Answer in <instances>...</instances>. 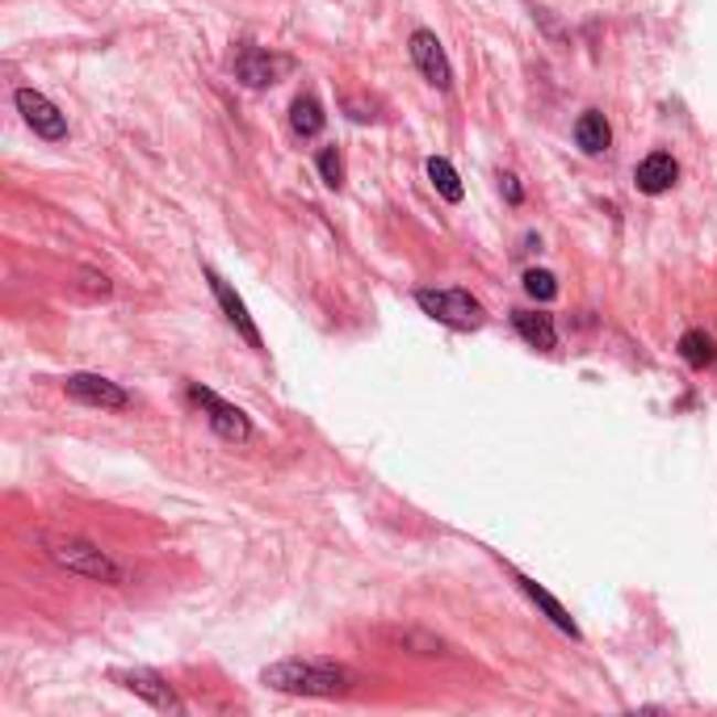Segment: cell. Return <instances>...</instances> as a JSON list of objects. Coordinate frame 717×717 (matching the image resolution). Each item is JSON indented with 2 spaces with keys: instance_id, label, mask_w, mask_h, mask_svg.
<instances>
[{
  "instance_id": "cell-1",
  "label": "cell",
  "mask_w": 717,
  "mask_h": 717,
  "mask_svg": "<svg viewBox=\"0 0 717 717\" xmlns=\"http://www.w3.org/2000/svg\"><path fill=\"white\" fill-rule=\"evenodd\" d=\"M260 684L290 696H344L353 688V672L336 663H315V659H286V663L265 667Z\"/></svg>"
},
{
  "instance_id": "cell-2",
  "label": "cell",
  "mask_w": 717,
  "mask_h": 717,
  "mask_svg": "<svg viewBox=\"0 0 717 717\" xmlns=\"http://www.w3.org/2000/svg\"><path fill=\"white\" fill-rule=\"evenodd\" d=\"M46 554H51L64 570H72V575H85V579L109 584V588H122V584H127V567H122L118 558H109L106 549L81 542V537H51V542H46Z\"/></svg>"
},
{
  "instance_id": "cell-3",
  "label": "cell",
  "mask_w": 717,
  "mask_h": 717,
  "mask_svg": "<svg viewBox=\"0 0 717 717\" xmlns=\"http://www.w3.org/2000/svg\"><path fill=\"white\" fill-rule=\"evenodd\" d=\"M416 302H420L432 319H441L449 328H462V332H470V328L483 323V302L474 295H465V290H420Z\"/></svg>"
},
{
  "instance_id": "cell-4",
  "label": "cell",
  "mask_w": 717,
  "mask_h": 717,
  "mask_svg": "<svg viewBox=\"0 0 717 717\" xmlns=\"http://www.w3.org/2000/svg\"><path fill=\"white\" fill-rule=\"evenodd\" d=\"M114 679H118L127 693L143 696L151 709H160V714H185V700L172 693L169 679L160 672H151V667H122V672H114Z\"/></svg>"
},
{
  "instance_id": "cell-5",
  "label": "cell",
  "mask_w": 717,
  "mask_h": 717,
  "mask_svg": "<svg viewBox=\"0 0 717 717\" xmlns=\"http://www.w3.org/2000/svg\"><path fill=\"white\" fill-rule=\"evenodd\" d=\"M18 109H22L25 127L34 130V135H43V139H64L67 135V118L60 114L55 101H46L43 93H34V88H18Z\"/></svg>"
},
{
  "instance_id": "cell-6",
  "label": "cell",
  "mask_w": 717,
  "mask_h": 717,
  "mask_svg": "<svg viewBox=\"0 0 717 717\" xmlns=\"http://www.w3.org/2000/svg\"><path fill=\"white\" fill-rule=\"evenodd\" d=\"M190 395H193V403H197V407H206V411H211V428L223 437V441H248V437H253V424H248V416H244L239 407L223 403L218 395L202 390V386H190Z\"/></svg>"
},
{
  "instance_id": "cell-7",
  "label": "cell",
  "mask_w": 717,
  "mask_h": 717,
  "mask_svg": "<svg viewBox=\"0 0 717 717\" xmlns=\"http://www.w3.org/2000/svg\"><path fill=\"white\" fill-rule=\"evenodd\" d=\"M64 390L72 399L88 403V407H109V411H118V407H127L130 395L118 386V382L101 378V374H72L64 382Z\"/></svg>"
},
{
  "instance_id": "cell-8",
  "label": "cell",
  "mask_w": 717,
  "mask_h": 717,
  "mask_svg": "<svg viewBox=\"0 0 717 717\" xmlns=\"http://www.w3.org/2000/svg\"><path fill=\"white\" fill-rule=\"evenodd\" d=\"M411 60H416L420 76L432 88H449V85H453V67H449V60H445V51H441V43H437V34H428V30H416V34H411Z\"/></svg>"
},
{
  "instance_id": "cell-9",
  "label": "cell",
  "mask_w": 717,
  "mask_h": 717,
  "mask_svg": "<svg viewBox=\"0 0 717 717\" xmlns=\"http://www.w3.org/2000/svg\"><path fill=\"white\" fill-rule=\"evenodd\" d=\"M235 72H239V81L248 88H265V85H277V76L290 72V60L265 55V51H256V46H244L239 60H235Z\"/></svg>"
},
{
  "instance_id": "cell-10",
  "label": "cell",
  "mask_w": 717,
  "mask_h": 717,
  "mask_svg": "<svg viewBox=\"0 0 717 717\" xmlns=\"http://www.w3.org/2000/svg\"><path fill=\"white\" fill-rule=\"evenodd\" d=\"M206 277H211V290H214V298H218V307H223L227 323H232L235 332H239V336L248 340L256 353H260V332H256V323H253V315H248V307H244V298L235 295L232 286L214 274V269H206Z\"/></svg>"
},
{
  "instance_id": "cell-11",
  "label": "cell",
  "mask_w": 717,
  "mask_h": 717,
  "mask_svg": "<svg viewBox=\"0 0 717 717\" xmlns=\"http://www.w3.org/2000/svg\"><path fill=\"white\" fill-rule=\"evenodd\" d=\"M675 176H679V164H675L667 151H651L642 164H638V172H633V181H638V190L651 193V197H659V193H667L675 185Z\"/></svg>"
},
{
  "instance_id": "cell-12",
  "label": "cell",
  "mask_w": 717,
  "mask_h": 717,
  "mask_svg": "<svg viewBox=\"0 0 717 717\" xmlns=\"http://www.w3.org/2000/svg\"><path fill=\"white\" fill-rule=\"evenodd\" d=\"M575 143L588 151V156H600V151H609L612 143V127L604 114H596V109H588L579 122H575Z\"/></svg>"
},
{
  "instance_id": "cell-13",
  "label": "cell",
  "mask_w": 717,
  "mask_h": 717,
  "mask_svg": "<svg viewBox=\"0 0 717 717\" xmlns=\"http://www.w3.org/2000/svg\"><path fill=\"white\" fill-rule=\"evenodd\" d=\"M512 323H516V332H521V336H525L533 349H546V353H549V349L558 344L554 319L542 315V311H516V319H512Z\"/></svg>"
},
{
  "instance_id": "cell-14",
  "label": "cell",
  "mask_w": 717,
  "mask_h": 717,
  "mask_svg": "<svg viewBox=\"0 0 717 717\" xmlns=\"http://www.w3.org/2000/svg\"><path fill=\"white\" fill-rule=\"evenodd\" d=\"M516 584L525 588V596H528V600H533V604H542V609H546V617H549V621H554V625H558V630L570 633V638H579V625L570 621V612L563 609V604H558V600H554V596H549V591L542 588V584H533V579H525V575H521Z\"/></svg>"
},
{
  "instance_id": "cell-15",
  "label": "cell",
  "mask_w": 717,
  "mask_h": 717,
  "mask_svg": "<svg viewBox=\"0 0 717 717\" xmlns=\"http://www.w3.org/2000/svg\"><path fill=\"white\" fill-rule=\"evenodd\" d=\"M290 127L302 139H315L319 130H323V109H319L315 97H298L295 106H290Z\"/></svg>"
},
{
  "instance_id": "cell-16",
  "label": "cell",
  "mask_w": 717,
  "mask_h": 717,
  "mask_svg": "<svg viewBox=\"0 0 717 717\" xmlns=\"http://www.w3.org/2000/svg\"><path fill=\"white\" fill-rule=\"evenodd\" d=\"M428 176H432V185H437V193H441L445 202H462V181H458V172H453L449 160L432 156L428 160Z\"/></svg>"
},
{
  "instance_id": "cell-17",
  "label": "cell",
  "mask_w": 717,
  "mask_h": 717,
  "mask_svg": "<svg viewBox=\"0 0 717 717\" xmlns=\"http://www.w3.org/2000/svg\"><path fill=\"white\" fill-rule=\"evenodd\" d=\"M679 357L688 361L693 370H705L714 361V340L705 336V332H684L679 336Z\"/></svg>"
},
{
  "instance_id": "cell-18",
  "label": "cell",
  "mask_w": 717,
  "mask_h": 717,
  "mask_svg": "<svg viewBox=\"0 0 717 717\" xmlns=\"http://www.w3.org/2000/svg\"><path fill=\"white\" fill-rule=\"evenodd\" d=\"M319 176H323L328 190H340V185H344V160H340L336 148L319 151Z\"/></svg>"
},
{
  "instance_id": "cell-19",
  "label": "cell",
  "mask_w": 717,
  "mask_h": 717,
  "mask_svg": "<svg viewBox=\"0 0 717 717\" xmlns=\"http://www.w3.org/2000/svg\"><path fill=\"white\" fill-rule=\"evenodd\" d=\"M525 290H528V298H537V302H549V298L558 295V281H554V274H546V269H528V274H525Z\"/></svg>"
},
{
  "instance_id": "cell-20",
  "label": "cell",
  "mask_w": 717,
  "mask_h": 717,
  "mask_svg": "<svg viewBox=\"0 0 717 717\" xmlns=\"http://www.w3.org/2000/svg\"><path fill=\"white\" fill-rule=\"evenodd\" d=\"M504 190H507V202H521V185H516V176H504Z\"/></svg>"
}]
</instances>
